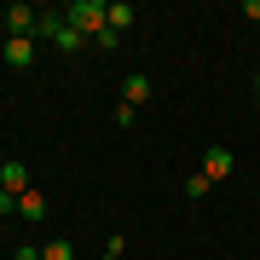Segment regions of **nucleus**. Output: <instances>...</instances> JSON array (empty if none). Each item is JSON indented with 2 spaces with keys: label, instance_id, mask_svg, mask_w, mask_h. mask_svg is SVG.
Wrapping results in <instances>:
<instances>
[{
  "label": "nucleus",
  "instance_id": "11",
  "mask_svg": "<svg viewBox=\"0 0 260 260\" xmlns=\"http://www.w3.org/2000/svg\"><path fill=\"white\" fill-rule=\"evenodd\" d=\"M185 197H191V203H203V197H208V179H203V168H197V174L185 179Z\"/></svg>",
  "mask_w": 260,
  "mask_h": 260
},
{
  "label": "nucleus",
  "instance_id": "5",
  "mask_svg": "<svg viewBox=\"0 0 260 260\" xmlns=\"http://www.w3.org/2000/svg\"><path fill=\"white\" fill-rule=\"evenodd\" d=\"M0 23H6L12 35H29V29H41V12H29V6H6V12H0Z\"/></svg>",
  "mask_w": 260,
  "mask_h": 260
},
{
  "label": "nucleus",
  "instance_id": "7",
  "mask_svg": "<svg viewBox=\"0 0 260 260\" xmlns=\"http://www.w3.org/2000/svg\"><path fill=\"white\" fill-rule=\"evenodd\" d=\"M18 214H23V220H29V225H41V220H47V197H41L35 185H29V191L18 197Z\"/></svg>",
  "mask_w": 260,
  "mask_h": 260
},
{
  "label": "nucleus",
  "instance_id": "4",
  "mask_svg": "<svg viewBox=\"0 0 260 260\" xmlns=\"http://www.w3.org/2000/svg\"><path fill=\"white\" fill-rule=\"evenodd\" d=\"M0 191H6V197H23L29 191V168L23 162H0Z\"/></svg>",
  "mask_w": 260,
  "mask_h": 260
},
{
  "label": "nucleus",
  "instance_id": "2",
  "mask_svg": "<svg viewBox=\"0 0 260 260\" xmlns=\"http://www.w3.org/2000/svg\"><path fill=\"white\" fill-rule=\"evenodd\" d=\"M104 18H110V0H75V6H70V23L81 29L87 41H93L99 29H110V23H104Z\"/></svg>",
  "mask_w": 260,
  "mask_h": 260
},
{
  "label": "nucleus",
  "instance_id": "6",
  "mask_svg": "<svg viewBox=\"0 0 260 260\" xmlns=\"http://www.w3.org/2000/svg\"><path fill=\"white\" fill-rule=\"evenodd\" d=\"M121 104H133V110H139V104H150V75L133 70L127 81H121Z\"/></svg>",
  "mask_w": 260,
  "mask_h": 260
},
{
  "label": "nucleus",
  "instance_id": "15",
  "mask_svg": "<svg viewBox=\"0 0 260 260\" xmlns=\"http://www.w3.org/2000/svg\"><path fill=\"white\" fill-rule=\"evenodd\" d=\"M254 99H260V75H254Z\"/></svg>",
  "mask_w": 260,
  "mask_h": 260
},
{
  "label": "nucleus",
  "instance_id": "13",
  "mask_svg": "<svg viewBox=\"0 0 260 260\" xmlns=\"http://www.w3.org/2000/svg\"><path fill=\"white\" fill-rule=\"evenodd\" d=\"M243 12H249V18H254V23H260V0H243Z\"/></svg>",
  "mask_w": 260,
  "mask_h": 260
},
{
  "label": "nucleus",
  "instance_id": "12",
  "mask_svg": "<svg viewBox=\"0 0 260 260\" xmlns=\"http://www.w3.org/2000/svg\"><path fill=\"white\" fill-rule=\"evenodd\" d=\"M0 214H18V197H6V191H0Z\"/></svg>",
  "mask_w": 260,
  "mask_h": 260
},
{
  "label": "nucleus",
  "instance_id": "3",
  "mask_svg": "<svg viewBox=\"0 0 260 260\" xmlns=\"http://www.w3.org/2000/svg\"><path fill=\"white\" fill-rule=\"evenodd\" d=\"M232 168H237V156H232L225 145L203 150V179H208V185H220V179H232Z\"/></svg>",
  "mask_w": 260,
  "mask_h": 260
},
{
  "label": "nucleus",
  "instance_id": "9",
  "mask_svg": "<svg viewBox=\"0 0 260 260\" xmlns=\"http://www.w3.org/2000/svg\"><path fill=\"white\" fill-rule=\"evenodd\" d=\"M133 18H139V12H133L127 0H110V18H104V23H110L116 35H121V29H133Z\"/></svg>",
  "mask_w": 260,
  "mask_h": 260
},
{
  "label": "nucleus",
  "instance_id": "1",
  "mask_svg": "<svg viewBox=\"0 0 260 260\" xmlns=\"http://www.w3.org/2000/svg\"><path fill=\"white\" fill-rule=\"evenodd\" d=\"M41 35H47L58 52H81V47H87V35H81V29H75L70 18H52V12H41Z\"/></svg>",
  "mask_w": 260,
  "mask_h": 260
},
{
  "label": "nucleus",
  "instance_id": "8",
  "mask_svg": "<svg viewBox=\"0 0 260 260\" xmlns=\"http://www.w3.org/2000/svg\"><path fill=\"white\" fill-rule=\"evenodd\" d=\"M6 64L29 70V64H35V41H29V35H12V41H6Z\"/></svg>",
  "mask_w": 260,
  "mask_h": 260
},
{
  "label": "nucleus",
  "instance_id": "14",
  "mask_svg": "<svg viewBox=\"0 0 260 260\" xmlns=\"http://www.w3.org/2000/svg\"><path fill=\"white\" fill-rule=\"evenodd\" d=\"M12 260H41V249H18V254H12Z\"/></svg>",
  "mask_w": 260,
  "mask_h": 260
},
{
  "label": "nucleus",
  "instance_id": "10",
  "mask_svg": "<svg viewBox=\"0 0 260 260\" xmlns=\"http://www.w3.org/2000/svg\"><path fill=\"white\" fill-rule=\"evenodd\" d=\"M41 260H75V243H64V237L41 243Z\"/></svg>",
  "mask_w": 260,
  "mask_h": 260
}]
</instances>
